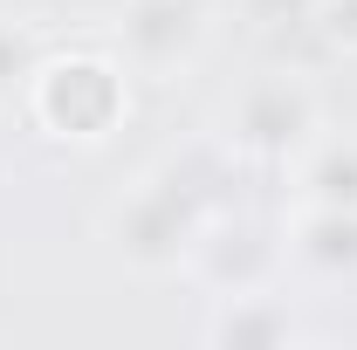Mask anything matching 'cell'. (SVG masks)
Masks as SVG:
<instances>
[{
  "mask_svg": "<svg viewBox=\"0 0 357 350\" xmlns=\"http://www.w3.org/2000/svg\"><path fill=\"white\" fill-rule=\"evenodd\" d=\"M28 110L48 137H69V144H96L124 124L131 110V89H124V69L110 55H62V62H42L35 83H28Z\"/></svg>",
  "mask_w": 357,
  "mask_h": 350,
  "instance_id": "1",
  "label": "cell"
},
{
  "mask_svg": "<svg viewBox=\"0 0 357 350\" xmlns=\"http://www.w3.org/2000/svg\"><path fill=\"white\" fill-rule=\"evenodd\" d=\"M199 227H206V206H199L172 172H158V178H144L131 199H124V213H117V248H124V261H137V268H172L178 254H192Z\"/></svg>",
  "mask_w": 357,
  "mask_h": 350,
  "instance_id": "2",
  "label": "cell"
},
{
  "mask_svg": "<svg viewBox=\"0 0 357 350\" xmlns=\"http://www.w3.org/2000/svg\"><path fill=\"white\" fill-rule=\"evenodd\" d=\"M310 131H316V96L296 76H261V83L234 103V131L227 137L248 158H289Z\"/></svg>",
  "mask_w": 357,
  "mask_h": 350,
  "instance_id": "3",
  "label": "cell"
},
{
  "mask_svg": "<svg viewBox=\"0 0 357 350\" xmlns=\"http://www.w3.org/2000/svg\"><path fill=\"white\" fill-rule=\"evenodd\" d=\"M117 42L131 55V69L165 76L178 62H192V48L206 42V0H124Z\"/></svg>",
  "mask_w": 357,
  "mask_h": 350,
  "instance_id": "4",
  "label": "cell"
},
{
  "mask_svg": "<svg viewBox=\"0 0 357 350\" xmlns=\"http://www.w3.org/2000/svg\"><path fill=\"white\" fill-rule=\"evenodd\" d=\"M192 254H199V275L220 289V296H241V289H268V241L255 227H199V241H192Z\"/></svg>",
  "mask_w": 357,
  "mask_h": 350,
  "instance_id": "5",
  "label": "cell"
},
{
  "mask_svg": "<svg viewBox=\"0 0 357 350\" xmlns=\"http://www.w3.org/2000/svg\"><path fill=\"white\" fill-rule=\"evenodd\" d=\"M206 337L213 344H234V350H275V344L296 337V316H289V303H275L268 289H241V296H227L213 309Z\"/></svg>",
  "mask_w": 357,
  "mask_h": 350,
  "instance_id": "6",
  "label": "cell"
},
{
  "mask_svg": "<svg viewBox=\"0 0 357 350\" xmlns=\"http://www.w3.org/2000/svg\"><path fill=\"white\" fill-rule=\"evenodd\" d=\"M296 254L316 275H357V206H310L296 227Z\"/></svg>",
  "mask_w": 357,
  "mask_h": 350,
  "instance_id": "7",
  "label": "cell"
},
{
  "mask_svg": "<svg viewBox=\"0 0 357 350\" xmlns=\"http://www.w3.org/2000/svg\"><path fill=\"white\" fill-rule=\"evenodd\" d=\"M303 192H310V206H357V137L316 144L303 165Z\"/></svg>",
  "mask_w": 357,
  "mask_h": 350,
  "instance_id": "8",
  "label": "cell"
},
{
  "mask_svg": "<svg viewBox=\"0 0 357 350\" xmlns=\"http://www.w3.org/2000/svg\"><path fill=\"white\" fill-rule=\"evenodd\" d=\"M35 69H42V42H35V28H21V21H0V103L28 96Z\"/></svg>",
  "mask_w": 357,
  "mask_h": 350,
  "instance_id": "9",
  "label": "cell"
}]
</instances>
